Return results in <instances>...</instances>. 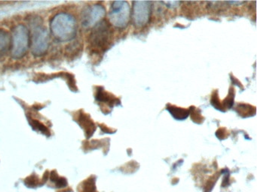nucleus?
Segmentation results:
<instances>
[{"instance_id": "2eb2a0df", "label": "nucleus", "mask_w": 257, "mask_h": 192, "mask_svg": "<svg viewBox=\"0 0 257 192\" xmlns=\"http://www.w3.org/2000/svg\"><path fill=\"white\" fill-rule=\"evenodd\" d=\"M162 3L166 4V7L174 9L180 6V2L178 1H169V2H162Z\"/></svg>"}, {"instance_id": "f3484780", "label": "nucleus", "mask_w": 257, "mask_h": 192, "mask_svg": "<svg viewBox=\"0 0 257 192\" xmlns=\"http://www.w3.org/2000/svg\"><path fill=\"white\" fill-rule=\"evenodd\" d=\"M59 178V176H58V174H57L56 171L53 170L51 172L50 174V180L52 182H56L57 180H58V178Z\"/></svg>"}, {"instance_id": "9b49d317", "label": "nucleus", "mask_w": 257, "mask_h": 192, "mask_svg": "<svg viewBox=\"0 0 257 192\" xmlns=\"http://www.w3.org/2000/svg\"><path fill=\"white\" fill-rule=\"evenodd\" d=\"M167 110L171 112V116L177 120H186L189 114V110L177 108V106H172V105H168Z\"/></svg>"}, {"instance_id": "f8f14e48", "label": "nucleus", "mask_w": 257, "mask_h": 192, "mask_svg": "<svg viewBox=\"0 0 257 192\" xmlns=\"http://www.w3.org/2000/svg\"><path fill=\"white\" fill-rule=\"evenodd\" d=\"M29 122L30 123H31V126H32L33 128H34V130H38V132H41L42 134L46 135V136H50V130H49V129L48 128L46 127L44 124L40 122L39 120L30 118Z\"/></svg>"}, {"instance_id": "ddd939ff", "label": "nucleus", "mask_w": 257, "mask_h": 192, "mask_svg": "<svg viewBox=\"0 0 257 192\" xmlns=\"http://www.w3.org/2000/svg\"><path fill=\"white\" fill-rule=\"evenodd\" d=\"M85 184L83 192H94V184L92 181L88 180V181L85 182Z\"/></svg>"}, {"instance_id": "9d476101", "label": "nucleus", "mask_w": 257, "mask_h": 192, "mask_svg": "<svg viewBox=\"0 0 257 192\" xmlns=\"http://www.w3.org/2000/svg\"><path fill=\"white\" fill-rule=\"evenodd\" d=\"M11 36L4 30H0V58L11 50Z\"/></svg>"}, {"instance_id": "39448f33", "label": "nucleus", "mask_w": 257, "mask_h": 192, "mask_svg": "<svg viewBox=\"0 0 257 192\" xmlns=\"http://www.w3.org/2000/svg\"><path fill=\"white\" fill-rule=\"evenodd\" d=\"M132 16L130 4L127 1L112 2L109 12L110 25L115 28L123 30L128 26Z\"/></svg>"}, {"instance_id": "dca6fc26", "label": "nucleus", "mask_w": 257, "mask_h": 192, "mask_svg": "<svg viewBox=\"0 0 257 192\" xmlns=\"http://www.w3.org/2000/svg\"><path fill=\"white\" fill-rule=\"evenodd\" d=\"M55 183H56V186L58 188H64L67 186V180L64 178V177H59L58 180L55 182Z\"/></svg>"}, {"instance_id": "f257e3e1", "label": "nucleus", "mask_w": 257, "mask_h": 192, "mask_svg": "<svg viewBox=\"0 0 257 192\" xmlns=\"http://www.w3.org/2000/svg\"><path fill=\"white\" fill-rule=\"evenodd\" d=\"M50 30L54 37L59 42H70L76 37L77 22L74 16L62 12L51 20Z\"/></svg>"}, {"instance_id": "7ed1b4c3", "label": "nucleus", "mask_w": 257, "mask_h": 192, "mask_svg": "<svg viewBox=\"0 0 257 192\" xmlns=\"http://www.w3.org/2000/svg\"><path fill=\"white\" fill-rule=\"evenodd\" d=\"M11 55L15 60L23 58L31 45L30 31L23 24H19L12 31Z\"/></svg>"}, {"instance_id": "20e7f679", "label": "nucleus", "mask_w": 257, "mask_h": 192, "mask_svg": "<svg viewBox=\"0 0 257 192\" xmlns=\"http://www.w3.org/2000/svg\"><path fill=\"white\" fill-rule=\"evenodd\" d=\"M112 32L110 24L106 20H103L94 26L88 38L90 48L93 50H104L110 44Z\"/></svg>"}, {"instance_id": "4468645a", "label": "nucleus", "mask_w": 257, "mask_h": 192, "mask_svg": "<svg viewBox=\"0 0 257 192\" xmlns=\"http://www.w3.org/2000/svg\"><path fill=\"white\" fill-rule=\"evenodd\" d=\"M37 182H38V178L34 175L28 177V178L25 180V183L29 186H35Z\"/></svg>"}, {"instance_id": "f03ea898", "label": "nucleus", "mask_w": 257, "mask_h": 192, "mask_svg": "<svg viewBox=\"0 0 257 192\" xmlns=\"http://www.w3.org/2000/svg\"><path fill=\"white\" fill-rule=\"evenodd\" d=\"M41 18H32L31 26L32 34L31 38V52L35 56H41L47 52L49 48V34L48 30L43 26Z\"/></svg>"}, {"instance_id": "6e6552de", "label": "nucleus", "mask_w": 257, "mask_h": 192, "mask_svg": "<svg viewBox=\"0 0 257 192\" xmlns=\"http://www.w3.org/2000/svg\"><path fill=\"white\" fill-rule=\"evenodd\" d=\"M76 120L79 126L85 130L87 138H91L94 132H95L96 126L90 116L84 112L83 111L80 110L79 111Z\"/></svg>"}, {"instance_id": "1a4fd4ad", "label": "nucleus", "mask_w": 257, "mask_h": 192, "mask_svg": "<svg viewBox=\"0 0 257 192\" xmlns=\"http://www.w3.org/2000/svg\"><path fill=\"white\" fill-rule=\"evenodd\" d=\"M96 99L100 103L106 104V105L112 108L115 104H118V100L114 97L113 94L105 91L102 87H98L96 93Z\"/></svg>"}, {"instance_id": "0eeeda50", "label": "nucleus", "mask_w": 257, "mask_h": 192, "mask_svg": "<svg viewBox=\"0 0 257 192\" xmlns=\"http://www.w3.org/2000/svg\"><path fill=\"white\" fill-rule=\"evenodd\" d=\"M106 16V9L101 4L88 6L82 12L81 24L85 28H93Z\"/></svg>"}, {"instance_id": "423d86ee", "label": "nucleus", "mask_w": 257, "mask_h": 192, "mask_svg": "<svg viewBox=\"0 0 257 192\" xmlns=\"http://www.w3.org/2000/svg\"><path fill=\"white\" fill-rule=\"evenodd\" d=\"M132 20L138 28L146 26L150 22L153 12V2L150 1L133 2Z\"/></svg>"}]
</instances>
